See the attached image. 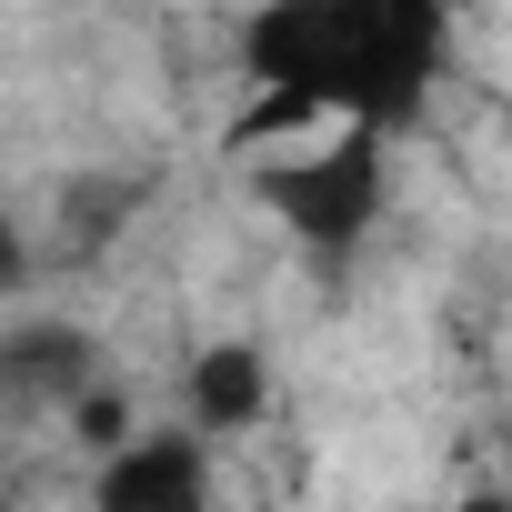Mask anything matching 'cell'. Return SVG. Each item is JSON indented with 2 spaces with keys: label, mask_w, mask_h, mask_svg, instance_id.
<instances>
[{
  "label": "cell",
  "mask_w": 512,
  "mask_h": 512,
  "mask_svg": "<svg viewBox=\"0 0 512 512\" xmlns=\"http://www.w3.org/2000/svg\"><path fill=\"white\" fill-rule=\"evenodd\" d=\"M452 41V0H262L241 21V71L251 91H282L322 121L402 131L422 121Z\"/></svg>",
  "instance_id": "1"
},
{
  "label": "cell",
  "mask_w": 512,
  "mask_h": 512,
  "mask_svg": "<svg viewBox=\"0 0 512 512\" xmlns=\"http://www.w3.org/2000/svg\"><path fill=\"white\" fill-rule=\"evenodd\" d=\"M382 181H392V141L362 121H332V131H312V151L262 171V211L312 251H352L382 221Z\"/></svg>",
  "instance_id": "2"
},
{
  "label": "cell",
  "mask_w": 512,
  "mask_h": 512,
  "mask_svg": "<svg viewBox=\"0 0 512 512\" xmlns=\"http://www.w3.org/2000/svg\"><path fill=\"white\" fill-rule=\"evenodd\" d=\"M91 512H211V442L181 432H131L91 472Z\"/></svg>",
  "instance_id": "3"
},
{
  "label": "cell",
  "mask_w": 512,
  "mask_h": 512,
  "mask_svg": "<svg viewBox=\"0 0 512 512\" xmlns=\"http://www.w3.org/2000/svg\"><path fill=\"white\" fill-rule=\"evenodd\" d=\"M272 412V352L262 342H201L191 352V432L201 442H241Z\"/></svg>",
  "instance_id": "4"
},
{
  "label": "cell",
  "mask_w": 512,
  "mask_h": 512,
  "mask_svg": "<svg viewBox=\"0 0 512 512\" xmlns=\"http://www.w3.org/2000/svg\"><path fill=\"white\" fill-rule=\"evenodd\" d=\"M0 372H11L21 402H91L101 392V342L81 322H11L0 332Z\"/></svg>",
  "instance_id": "5"
},
{
  "label": "cell",
  "mask_w": 512,
  "mask_h": 512,
  "mask_svg": "<svg viewBox=\"0 0 512 512\" xmlns=\"http://www.w3.org/2000/svg\"><path fill=\"white\" fill-rule=\"evenodd\" d=\"M131 201H141V181H121V171L61 181V251H71V262L111 251V241H121V221H131Z\"/></svg>",
  "instance_id": "6"
},
{
  "label": "cell",
  "mask_w": 512,
  "mask_h": 512,
  "mask_svg": "<svg viewBox=\"0 0 512 512\" xmlns=\"http://www.w3.org/2000/svg\"><path fill=\"white\" fill-rule=\"evenodd\" d=\"M452 512H512V492H502V482H472V492H462Z\"/></svg>",
  "instance_id": "7"
}]
</instances>
